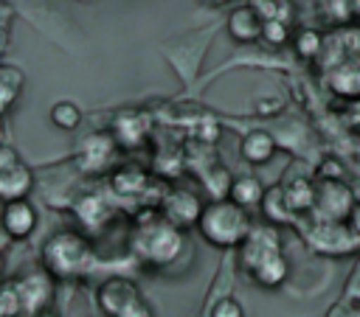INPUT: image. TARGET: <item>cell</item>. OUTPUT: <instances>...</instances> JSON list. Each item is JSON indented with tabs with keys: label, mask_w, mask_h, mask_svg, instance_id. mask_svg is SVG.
<instances>
[{
	"label": "cell",
	"mask_w": 360,
	"mask_h": 317,
	"mask_svg": "<svg viewBox=\"0 0 360 317\" xmlns=\"http://www.w3.org/2000/svg\"><path fill=\"white\" fill-rule=\"evenodd\" d=\"M307 241L315 252H323V255H349V252L360 250V244L354 241L346 222H318L315 219Z\"/></svg>",
	"instance_id": "obj_8"
},
{
	"label": "cell",
	"mask_w": 360,
	"mask_h": 317,
	"mask_svg": "<svg viewBox=\"0 0 360 317\" xmlns=\"http://www.w3.org/2000/svg\"><path fill=\"white\" fill-rule=\"evenodd\" d=\"M202 208L205 202L194 194V191H186V188H172L160 196V213L180 230H188V227H197L200 216H202Z\"/></svg>",
	"instance_id": "obj_9"
},
{
	"label": "cell",
	"mask_w": 360,
	"mask_h": 317,
	"mask_svg": "<svg viewBox=\"0 0 360 317\" xmlns=\"http://www.w3.org/2000/svg\"><path fill=\"white\" fill-rule=\"evenodd\" d=\"M53 281H56V278H53L45 267L17 278L20 292H22V303H25V317H37L39 311L51 309V300H53Z\"/></svg>",
	"instance_id": "obj_10"
},
{
	"label": "cell",
	"mask_w": 360,
	"mask_h": 317,
	"mask_svg": "<svg viewBox=\"0 0 360 317\" xmlns=\"http://www.w3.org/2000/svg\"><path fill=\"white\" fill-rule=\"evenodd\" d=\"M273 252H284V244H281V233H278V224L273 222H253V230L248 233V238L239 244V264L245 272H250L259 261H264L267 255Z\"/></svg>",
	"instance_id": "obj_7"
},
{
	"label": "cell",
	"mask_w": 360,
	"mask_h": 317,
	"mask_svg": "<svg viewBox=\"0 0 360 317\" xmlns=\"http://www.w3.org/2000/svg\"><path fill=\"white\" fill-rule=\"evenodd\" d=\"M239 154L242 160H248L250 166H262L276 154V137L267 129H253L242 137L239 143Z\"/></svg>",
	"instance_id": "obj_15"
},
{
	"label": "cell",
	"mask_w": 360,
	"mask_h": 317,
	"mask_svg": "<svg viewBox=\"0 0 360 317\" xmlns=\"http://www.w3.org/2000/svg\"><path fill=\"white\" fill-rule=\"evenodd\" d=\"M264 191H267V188L262 185V180H259V177H253V174H242V177H233L231 199L250 210V208H259V205H262Z\"/></svg>",
	"instance_id": "obj_19"
},
{
	"label": "cell",
	"mask_w": 360,
	"mask_h": 317,
	"mask_svg": "<svg viewBox=\"0 0 360 317\" xmlns=\"http://www.w3.org/2000/svg\"><path fill=\"white\" fill-rule=\"evenodd\" d=\"M79 3H93V0H79Z\"/></svg>",
	"instance_id": "obj_33"
},
{
	"label": "cell",
	"mask_w": 360,
	"mask_h": 317,
	"mask_svg": "<svg viewBox=\"0 0 360 317\" xmlns=\"http://www.w3.org/2000/svg\"><path fill=\"white\" fill-rule=\"evenodd\" d=\"M231 185H233V177L225 166H211L202 171V188L211 199H222V196H231Z\"/></svg>",
	"instance_id": "obj_21"
},
{
	"label": "cell",
	"mask_w": 360,
	"mask_h": 317,
	"mask_svg": "<svg viewBox=\"0 0 360 317\" xmlns=\"http://www.w3.org/2000/svg\"><path fill=\"white\" fill-rule=\"evenodd\" d=\"M0 317H25V303L17 278H6L0 286Z\"/></svg>",
	"instance_id": "obj_22"
},
{
	"label": "cell",
	"mask_w": 360,
	"mask_h": 317,
	"mask_svg": "<svg viewBox=\"0 0 360 317\" xmlns=\"http://www.w3.org/2000/svg\"><path fill=\"white\" fill-rule=\"evenodd\" d=\"M346 224H349V230H352V236H354V241L360 244V202L354 205V210L349 213V219H346Z\"/></svg>",
	"instance_id": "obj_29"
},
{
	"label": "cell",
	"mask_w": 360,
	"mask_h": 317,
	"mask_svg": "<svg viewBox=\"0 0 360 317\" xmlns=\"http://www.w3.org/2000/svg\"><path fill=\"white\" fill-rule=\"evenodd\" d=\"M281 188L295 213H312L315 196H318V180H312L309 174H292V168H290L287 177L281 180Z\"/></svg>",
	"instance_id": "obj_13"
},
{
	"label": "cell",
	"mask_w": 360,
	"mask_h": 317,
	"mask_svg": "<svg viewBox=\"0 0 360 317\" xmlns=\"http://www.w3.org/2000/svg\"><path fill=\"white\" fill-rule=\"evenodd\" d=\"M146 185H149V177H146V171L138 168V166H121V168L112 171V177H110V188H112L118 196H138V194L146 191Z\"/></svg>",
	"instance_id": "obj_16"
},
{
	"label": "cell",
	"mask_w": 360,
	"mask_h": 317,
	"mask_svg": "<svg viewBox=\"0 0 360 317\" xmlns=\"http://www.w3.org/2000/svg\"><path fill=\"white\" fill-rule=\"evenodd\" d=\"M354 8H357V11H360V0H354Z\"/></svg>",
	"instance_id": "obj_32"
},
{
	"label": "cell",
	"mask_w": 360,
	"mask_h": 317,
	"mask_svg": "<svg viewBox=\"0 0 360 317\" xmlns=\"http://www.w3.org/2000/svg\"><path fill=\"white\" fill-rule=\"evenodd\" d=\"M96 306L104 317H155L149 300L124 275H112L96 289Z\"/></svg>",
	"instance_id": "obj_4"
},
{
	"label": "cell",
	"mask_w": 360,
	"mask_h": 317,
	"mask_svg": "<svg viewBox=\"0 0 360 317\" xmlns=\"http://www.w3.org/2000/svg\"><path fill=\"white\" fill-rule=\"evenodd\" d=\"M25 87V76L17 65H0V109L8 112Z\"/></svg>",
	"instance_id": "obj_20"
},
{
	"label": "cell",
	"mask_w": 360,
	"mask_h": 317,
	"mask_svg": "<svg viewBox=\"0 0 360 317\" xmlns=\"http://www.w3.org/2000/svg\"><path fill=\"white\" fill-rule=\"evenodd\" d=\"M256 112L259 115H278L281 112V98H259L256 101Z\"/></svg>",
	"instance_id": "obj_28"
},
{
	"label": "cell",
	"mask_w": 360,
	"mask_h": 317,
	"mask_svg": "<svg viewBox=\"0 0 360 317\" xmlns=\"http://www.w3.org/2000/svg\"><path fill=\"white\" fill-rule=\"evenodd\" d=\"M11 3H3V48L8 42V31H11Z\"/></svg>",
	"instance_id": "obj_30"
},
{
	"label": "cell",
	"mask_w": 360,
	"mask_h": 317,
	"mask_svg": "<svg viewBox=\"0 0 360 317\" xmlns=\"http://www.w3.org/2000/svg\"><path fill=\"white\" fill-rule=\"evenodd\" d=\"M48 118H51V123H53L56 129L73 132V129H79V123H82V109H79L73 101H56V104L51 107Z\"/></svg>",
	"instance_id": "obj_25"
},
{
	"label": "cell",
	"mask_w": 360,
	"mask_h": 317,
	"mask_svg": "<svg viewBox=\"0 0 360 317\" xmlns=\"http://www.w3.org/2000/svg\"><path fill=\"white\" fill-rule=\"evenodd\" d=\"M248 275H250V281L259 283L262 289H278V286L290 278V261H287L284 252H273V255H267L264 261H259Z\"/></svg>",
	"instance_id": "obj_14"
},
{
	"label": "cell",
	"mask_w": 360,
	"mask_h": 317,
	"mask_svg": "<svg viewBox=\"0 0 360 317\" xmlns=\"http://www.w3.org/2000/svg\"><path fill=\"white\" fill-rule=\"evenodd\" d=\"M42 267L56 281H82L96 269V247L79 230H56L42 244Z\"/></svg>",
	"instance_id": "obj_2"
},
{
	"label": "cell",
	"mask_w": 360,
	"mask_h": 317,
	"mask_svg": "<svg viewBox=\"0 0 360 317\" xmlns=\"http://www.w3.org/2000/svg\"><path fill=\"white\" fill-rule=\"evenodd\" d=\"M197 230L211 247L239 250V244L253 230V219H250L248 208H242L231 196H222V199H208L205 202L202 216L197 222Z\"/></svg>",
	"instance_id": "obj_3"
},
{
	"label": "cell",
	"mask_w": 360,
	"mask_h": 317,
	"mask_svg": "<svg viewBox=\"0 0 360 317\" xmlns=\"http://www.w3.org/2000/svg\"><path fill=\"white\" fill-rule=\"evenodd\" d=\"M262 39L273 48H281L287 39H290V22L281 20V17H264V31H262Z\"/></svg>",
	"instance_id": "obj_26"
},
{
	"label": "cell",
	"mask_w": 360,
	"mask_h": 317,
	"mask_svg": "<svg viewBox=\"0 0 360 317\" xmlns=\"http://www.w3.org/2000/svg\"><path fill=\"white\" fill-rule=\"evenodd\" d=\"M225 31L239 45L259 42L262 39V31H264V14H262V8L256 3H245V6L231 8V14L225 17Z\"/></svg>",
	"instance_id": "obj_11"
},
{
	"label": "cell",
	"mask_w": 360,
	"mask_h": 317,
	"mask_svg": "<svg viewBox=\"0 0 360 317\" xmlns=\"http://www.w3.org/2000/svg\"><path fill=\"white\" fill-rule=\"evenodd\" d=\"M262 213H264V219L267 222H273V224H290L292 219H295V210L290 208V202H287V196H284V188H281V182L278 185H270L267 191H264V199H262Z\"/></svg>",
	"instance_id": "obj_17"
},
{
	"label": "cell",
	"mask_w": 360,
	"mask_h": 317,
	"mask_svg": "<svg viewBox=\"0 0 360 317\" xmlns=\"http://www.w3.org/2000/svg\"><path fill=\"white\" fill-rule=\"evenodd\" d=\"M357 199L354 191L343 180H326L318 177V196H315V219L318 222H346L349 213L354 210Z\"/></svg>",
	"instance_id": "obj_5"
},
{
	"label": "cell",
	"mask_w": 360,
	"mask_h": 317,
	"mask_svg": "<svg viewBox=\"0 0 360 317\" xmlns=\"http://www.w3.org/2000/svg\"><path fill=\"white\" fill-rule=\"evenodd\" d=\"M129 247L143 267H166L180 255L183 230L174 227L160 210H143L132 224Z\"/></svg>",
	"instance_id": "obj_1"
},
{
	"label": "cell",
	"mask_w": 360,
	"mask_h": 317,
	"mask_svg": "<svg viewBox=\"0 0 360 317\" xmlns=\"http://www.w3.org/2000/svg\"><path fill=\"white\" fill-rule=\"evenodd\" d=\"M82 157L87 160V168L96 171V168H104L110 160H112V149H115V137L112 135H90L84 143H82Z\"/></svg>",
	"instance_id": "obj_18"
},
{
	"label": "cell",
	"mask_w": 360,
	"mask_h": 317,
	"mask_svg": "<svg viewBox=\"0 0 360 317\" xmlns=\"http://www.w3.org/2000/svg\"><path fill=\"white\" fill-rule=\"evenodd\" d=\"M34 191V171L20 160V154L3 143L0 146V196L8 199H25Z\"/></svg>",
	"instance_id": "obj_6"
},
{
	"label": "cell",
	"mask_w": 360,
	"mask_h": 317,
	"mask_svg": "<svg viewBox=\"0 0 360 317\" xmlns=\"http://www.w3.org/2000/svg\"><path fill=\"white\" fill-rule=\"evenodd\" d=\"M211 3H214V6H219V3H228V0H211Z\"/></svg>",
	"instance_id": "obj_31"
},
{
	"label": "cell",
	"mask_w": 360,
	"mask_h": 317,
	"mask_svg": "<svg viewBox=\"0 0 360 317\" xmlns=\"http://www.w3.org/2000/svg\"><path fill=\"white\" fill-rule=\"evenodd\" d=\"M3 230L14 241H25L37 230V208L28 202V196L3 202Z\"/></svg>",
	"instance_id": "obj_12"
},
{
	"label": "cell",
	"mask_w": 360,
	"mask_h": 317,
	"mask_svg": "<svg viewBox=\"0 0 360 317\" xmlns=\"http://www.w3.org/2000/svg\"><path fill=\"white\" fill-rule=\"evenodd\" d=\"M76 213L82 216V222H84V224L98 227V224H104V222H107L110 205H107V202H104L98 194H87V196H82V199H79Z\"/></svg>",
	"instance_id": "obj_23"
},
{
	"label": "cell",
	"mask_w": 360,
	"mask_h": 317,
	"mask_svg": "<svg viewBox=\"0 0 360 317\" xmlns=\"http://www.w3.org/2000/svg\"><path fill=\"white\" fill-rule=\"evenodd\" d=\"M323 45H326V39L315 31V28H301L295 36H292V48H295V53L301 56V59H321V53H323Z\"/></svg>",
	"instance_id": "obj_24"
},
{
	"label": "cell",
	"mask_w": 360,
	"mask_h": 317,
	"mask_svg": "<svg viewBox=\"0 0 360 317\" xmlns=\"http://www.w3.org/2000/svg\"><path fill=\"white\" fill-rule=\"evenodd\" d=\"M208 317H245V306H242L236 297L225 295V297H219V300L208 309Z\"/></svg>",
	"instance_id": "obj_27"
}]
</instances>
